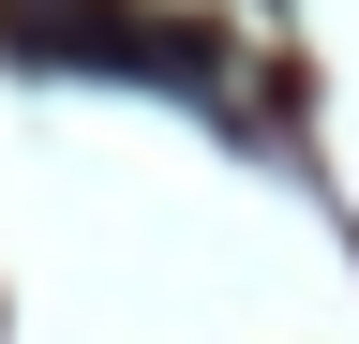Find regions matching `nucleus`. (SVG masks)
<instances>
[{
    "label": "nucleus",
    "instance_id": "obj_1",
    "mask_svg": "<svg viewBox=\"0 0 359 344\" xmlns=\"http://www.w3.org/2000/svg\"><path fill=\"white\" fill-rule=\"evenodd\" d=\"M0 46L45 60V75H150V90L180 105H224V30L195 15H150V0H0Z\"/></svg>",
    "mask_w": 359,
    "mask_h": 344
}]
</instances>
